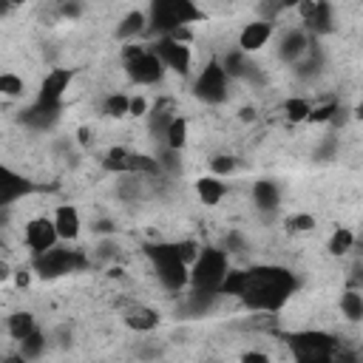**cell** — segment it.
Segmentation results:
<instances>
[{
  "instance_id": "obj_16",
  "label": "cell",
  "mask_w": 363,
  "mask_h": 363,
  "mask_svg": "<svg viewBox=\"0 0 363 363\" xmlns=\"http://www.w3.org/2000/svg\"><path fill=\"white\" fill-rule=\"evenodd\" d=\"M125 323H128L131 329H136V332H150V329L159 326V315H156L150 307L136 304V307H131V309L125 312Z\"/></svg>"
},
{
  "instance_id": "obj_32",
  "label": "cell",
  "mask_w": 363,
  "mask_h": 363,
  "mask_svg": "<svg viewBox=\"0 0 363 363\" xmlns=\"http://www.w3.org/2000/svg\"><path fill=\"white\" fill-rule=\"evenodd\" d=\"M309 102L307 100H301V97H295V100H287V105H284V111H287V117L292 119V122H307V117H309Z\"/></svg>"
},
{
  "instance_id": "obj_34",
  "label": "cell",
  "mask_w": 363,
  "mask_h": 363,
  "mask_svg": "<svg viewBox=\"0 0 363 363\" xmlns=\"http://www.w3.org/2000/svg\"><path fill=\"white\" fill-rule=\"evenodd\" d=\"M20 343H23V357H37V355L43 352V346H46V338L35 329V332H32L26 340H20Z\"/></svg>"
},
{
  "instance_id": "obj_26",
  "label": "cell",
  "mask_w": 363,
  "mask_h": 363,
  "mask_svg": "<svg viewBox=\"0 0 363 363\" xmlns=\"http://www.w3.org/2000/svg\"><path fill=\"white\" fill-rule=\"evenodd\" d=\"M340 309L349 321H360L363 318V295L357 290H349L340 295Z\"/></svg>"
},
{
  "instance_id": "obj_25",
  "label": "cell",
  "mask_w": 363,
  "mask_h": 363,
  "mask_svg": "<svg viewBox=\"0 0 363 363\" xmlns=\"http://www.w3.org/2000/svg\"><path fill=\"white\" fill-rule=\"evenodd\" d=\"M105 170H114V173H131V150L125 148H111L102 159Z\"/></svg>"
},
{
  "instance_id": "obj_3",
  "label": "cell",
  "mask_w": 363,
  "mask_h": 363,
  "mask_svg": "<svg viewBox=\"0 0 363 363\" xmlns=\"http://www.w3.org/2000/svg\"><path fill=\"white\" fill-rule=\"evenodd\" d=\"M227 253L216 250V247H205L194 267H191V284L196 292H219L225 275H227Z\"/></svg>"
},
{
  "instance_id": "obj_7",
  "label": "cell",
  "mask_w": 363,
  "mask_h": 363,
  "mask_svg": "<svg viewBox=\"0 0 363 363\" xmlns=\"http://www.w3.org/2000/svg\"><path fill=\"white\" fill-rule=\"evenodd\" d=\"M150 52H153V54L162 60V66H167L170 71L188 74V69H191V46L176 43V40H170V37H159V43H153Z\"/></svg>"
},
{
  "instance_id": "obj_20",
  "label": "cell",
  "mask_w": 363,
  "mask_h": 363,
  "mask_svg": "<svg viewBox=\"0 0 363 363\" xmlns=\"http://www.w3.org/2000/svg\"><path fill=\"white\" fill-rule=\"evenodd\" d=\"M165 139H167V148L170 150H182L188 142V122L182 119V117H173L165 128Z\"/></svg>"
},
{
  "instance_id": "obj_13",
  "label": "cell",
  "mask_w": 363,
  "mask_h": 363,
  "mask_svg": "<svg viewBox=\"0 0 363 363\" xmlns=\"http://www.w3.org/2000/svg\"><path fill=\"white\" fill-rule=\"evenodd\" d=\"M270 37H273V26H270L267 20H256V23H247V26L242 29V35H239V46H242V52H244V54H250V52L264 49Z\"/></svg>"
},
{
  "instance_id": "obj_44",
  "label": "cell",
  "mask_w": 363,
  "mask_h": 363,
  "mask_svg": "<svg viewBox=\"0 0 363 363\" xmlns=\"http://www.w3.org/2000/svg\"><path fill=\"white\" fill-rule=\"evenodd\" d=\"M9 275H12V267H9L6 261H0V281H6Z\"/></svg>"
},
{
  "instance_id": "obj_38",
  "label": "cell",
  "mask_w": 363,
  "mask_h": 363,
  "mask_svg": "<svg viewBox=\"0 0 363 363\" xmlns=\"http://www.w3.org/2000/svg\"><path fill=\"white\" fill-rule=\"evenodd\" d=\"M145 52H148L145 46H139L136 40H131V43L122 49V60H125V63H131V60H136V57H139V54H145Z\"/></svg>"
},
{
  "instance_id": "obj_35",
  "label": "cell",
  "mask_w": 363,
  "mask_h": 363,
  "mask_svg": "<svg viewBox=\"0 0 363 363\" xmlns=\"http://www.w3.org/2000/svg\"><path fill=\"white\" fill-rule=\"evenodd\" d=\"M287 227H290V230H295V233H307V230H312V227H315V219H312L309 213H298V216H290Z\"/></svg>"
},
{
  "instance_id": "obj_48",
  "label": "cell",
  "mask_w": 363,
  "mask_h": 363,
  "mask_svg": "<svg viewBox=\"0 0 363 363\" xmlns=\"http://www.w3.org/2000/svg\"><path fill=\"white\" fill-rule=\"evenodd\" d=\"M4 247H6V244H4V239H0V250H4Z\"/></svg>"
},
{
  "instance_id": "obj_5",
  "label": "cell",
  "mask_w": 363,
  "mask_h": 363,
  "mask_svg": "<svg viewBox=\"0 0 363 363\" xmlns=\"http://www.w3.org/2000/svg\"><path fill=\"white\" fill-rule=\"evenodd\" d=\"M194 91H196L199 100H205L210 105H216V102H222L227 97V74L222 71L219 60H210L202 69V74L196 77V88Z\"/></svg>"
},
{
  "instance_id": "obj_1",
  "label": "cell",
  "mask_w": 363,
  "mask_h": 363,
  "mask_svg": "<svg viewBox=\"0 0 363 363\" xmlns=\"http://www.w3.org/2000/svg\"><path fill=\"white\" fill-rule=\"evenodd\" d=\"M295 292V275L287 273L284 267H253L247 270V281L242 290V301L250 309H281L290 295Z\"/></svg>"
},
{
  "instance_id": "obj_18",
  "label": "cell",
  "mask_w": 363,
  "mask_h": 363,
  "mask_svg": "<svg viewBox=\"0 0 363 363\" xmlns=\"http://www.w3.org/2000/svg\"><path fill=\"white\" fill-rule=\"evenodd\" d=\"M304 52H307V35H304V32H295V29H290V32L284 35V40H281V49H278L281 60H287V63H295V60H298Z\"/></svg>"
},
{
  "instance_id": "obj_22",
  "label": "cell",
  "mask_w": 363,
  "mask_h": 363,
  "mask_svg": "<svg viewBox=\"0 0 363 363\" xmlns=\"http://www.w3.org/2000/svg\"><path fill=\"white\" fill-rule=\"evenodd\" d=\"M35 329H37V323H35V315L32 312H15L9 318V335L15 340H26Z\"/></svg>"
},
{
  "instance_id": "obj_12",
  "label": "cell",
  "mask_w": 363,
  "mask_h": 363,
  "mask_svg": "<svg viewBox=\"0 0 363 363\" xmlns=\"http://www.w3.org/2000/svg\"><path fill=\"white\" fill-rule=\"evenodd\" d=\"M145 20H148V26H150L153 32H162L165 37L179 29V20H176V15H173V0H156V4H150Z\"/></svg>"
},
{
  "instance_id": "obj_11",
  "label": "cell",
  "mask_w": 363,
  "mask_h": 363,
  "mask_svg": "<svg viewBox=\"0 0 363 363\" xmlns=\"http://www.w3.org/2000/svg\"><path fill=\"white\" fill-rule=\"evenodd\" d=\"M69 83H71V71L69 69H54L46 74L43 85H40V97L37 102L40 105H60L63 94L69 91Z\"/></svg>"
},
{
  "instance_id": "obj_49",
  "label": "cell",
  "mask_w": 363,
  "mask_h": 363,
  "mask_svg": "<svg viewBox=\"0 0 363 363\" xmlns=\"http://www.w3.org/2000/svg\"><path fill=\"white\" fill-rule=\"evenodd\" d=\"M0 329H4V326H0Z\"/></svg>"
},
{
  "instance_id": "obj_4",
  "label": "cell",
  "mask_w": 363,
  "mask_h": 363,
  "mask_svg": "<svg viewBox=\"0 0 363 363\" xmlns=\"http://www.w3.org/2000/svg\"><path fill=\"white\" fill-rule=\"evenodd\" d=\"M88 261L80 250H69V247H52L40 256H35V270L43 275V278H60V275H69L74 270H85Z\"/></svg>"
},
{
  "instance_id": "obj_30",
  "label": "cell",
  "mask_w": 363,
  "mask_h": 363,
  "mask_svg": "<svg viewBox=\"0 0 363 363\" xmlns=\"http://www.w3.org/2000/svg\"><path fill=\"white\" fill-rule=\"evenodd\" d=\"M335 114H338V105H335V100H329V102H321V105L309 108V117H307V122H312V125H321V122H329Z\"/></svg>"
},
{
  "instance_id": "obj_42",
  "label": "cell",
  "mask_w": 363,
  "mask_h": 363,
  "mask_svg": "<svg viewBox=\"0 0 363 363\" xmlns=\"http://www.w3.org/2000/svg\"><path fill=\"white\" fill-rule=\"evenodd\" d=\"M298 363H332V357L326 355H309V357H295Z\"/></svg>"
},
{
  "instance_id": "obj_10",
  "label": "cell",
  "mask_w": 363,
  "mask_h": 363,
  "mask_svg": "<svg viewBox=\"0 0 363 363\" xmlns=\"http://www.w3.org/2000/svg\"><path fill=\"white\" fill-rule=\"evenodd\" d=\"M32 191V185L15 170H9L6 165H0V210H4L6 205L23 199L26 194Z\"/></svg>"
},
{
  "instance_id": "obj_47",
  "label": "cell",
  "mask_w": 363,
  "mask_h": 363,
  "mask_svg": "<svg viewBox=\"0 0 363 363\" xmlns=\"http://www.w3.org/2000/svg\"><path fill=\"white\" fill-rule=\"evenodd\" d=\"M4 222H6V213H4V210H0V225H4Z\"/></svg>"
},
{
  "instance_id": "obj_46",
  "label": "cell",
  "mask_w": 363,
  "mask_h": 363,
  "mask_svg": "<svg viewBox=\"0 0 363 363\" xmlns=\"http://www.w3.org/2000/svg\"><path fill=\"white\" fill-rule=\"evenodd\" d=\"M12 12V4H0V15H9Z\"/></svg>"
},
{
  "instance_id": "obj_2",
  "label": "cell",
  "mask_w": 363,
  "mask_h": 363,
  "mask_svg": "<svg viewBox=\"0 0 363 363\" xmlns=\"http://www.w3.org/2000/svg\"><path fill=\"white\" fill-rule=\"evenodd\" d=\"M148 256L156 267V275L159 281L165 284V290L170 292H179V290H185L188 281H191V267L182 261L176 244H153L148 247Z\"/></svg>"
},
{
  "instance_id": "obj_31",
  "label": "cell",
  "mask_w": 363,
  "mask_h": 363,
  "mask_svg": "<svg viewBox=\"0 0 363 363\" xmlns=\"http://www.w3.org/2000/svg\"><path fill=\"white\" fill-rule=\"evenodd\" d=\"M128 105H131V100H128L125 94H111V97L105 100V114L114 117V119L128 117Z\"/></svg>"
},
{
  "instance_id": "obj_37",
  "label": "cell",
  "mask_w": 363,
  "mask_h": 363,
  "mask_svg": "<svg viewBox=\"0 0 363 363\" xmlns=\"http://www.w3.org/2000/svg\"><path fill=\"white\" fill-rule=\"evenodd\" d=\"M176 250H179V256H182V261H185L188 267L196 261V256H199V247H196V242H179L176 244Z\"/></svg>"
},
{
  "instance_id": "obj_8",
  "label": "cell",
  "mask_w": 363,
  "mask_h": 363,
  "mask_svg": "<svg viewBox=\"0 0 363 363\" xmlns=\"http://www.w3.org/2000/svg\"><path fill=\"white\" fill-rule=\"evenodd\" d=\"M125 69H128V77L133 83H139V85H153V83H159L165 77V66H162V60L153 52L139 54L136 60L125 63Z\"/></svg>"
},
{
  "instance_id": "obj_29",
  "label": "cell",
  "mask_w": 363,
  "mask_h": 363,
  "mask_svg": "<svg viewBox=\"0 0 363 363\" xmlns=\"http://www.w3.org/2000/svg\"><path fill=\"white\" fill-rule=\"evenodd\" d=\"M131 173L153 176V173H159V159H150L145 153H131Z\"/></svg>"
},
{
  "instance_id": "obj_19",
  "label": "cell",
  "mask_w": 363,
  "mask_h": 363,
  "mask_svg": "<svg viewBox=\"0 0 363 363\" xmlns=\"http://www.w3.org/2000/svg\"><path fill=\"white\" fill-rule=\"evenodd\" d=\"M196 194H199V199H202L205 205H219L222 196L227 194V188L222 185L216 176H205V179L196 182Z\"/></svg>"
},
{
  "instance_id": "obj_24",
  "label": "cell",
  "mask_w": 363,
  "mask_h": 363,
  "mask_svg": "<svg viewBox=\"0 0 363 363\" xmlns=\"http://www.w3.org/2000/svg\"><path fill=\"white\" fill-rule=\"evenodd\" d=\"M173 15H176L179 26H188V23H196L205 18V12L196 4H191V0H173Z\"/></svg>"
},
{
  "instance_id": "obj_33",
  "label": "cell",
  "mask_w": 363,
  "mask_h": 363,
  "mask_svg": "<svg viewBox=\"0 0 363 363\" xmlns=\"http://www.w3.org/2000/svg\"><path fill=\"white\" fill-rule=\"evenodd\" d=\"M0 94L4 97H20L23 94V80L18 74H0Z\"/></svg>"
},
{
  "instance_id": "obj_14",
  "label": "cell",
  "mask_w": 363,
  "mask_h": 363,
  "mask_svg": "<svg viewBox=\"0 0 363 363\" xmlns=\"http://www.w3.org/2000/svg\"><path fill=\"white\" fill-rule=\"evenodd\" d=\"M301 15H304V23L312 29V32H329L332 29V6L323 4V0H315V4H301L298 6Z\"/></svg>"
},
{
  "instance_id": "obj_40",
  "label": "cell",
  "mask_w": 363,
  "mask_h": 363,
  "mask_svg": "<svg viewBox=\"0 0 363 363\" xmlns=\"http://www.w3.org/2000/svg\"><path fill=\"white\" fill-rule=\"evenodd\" d=\"M242 363H273L264 352H247L244 357H242Z\"/></svg>"
},
{
  "instance_id": "obj_15",
  "label": "cell",
  "mask_w": 363,
  "mask_h": 363,
  "mask_svg": "<svg viewBox=\"0 0 363 363\" xmlns=\"http://www.w3.org/2000/svg\"><path fill=\"white\" fill-rule=\"evenodd\" d=\"M54 230H57V239H66V242H74L80 236V213L71 208V205H63L57 208L54 213Z\"/></svg>"
},
{
  "instance_id": "obj_6",
  "label": "cell",
  "mask_w": 363,
  "mask_h": 363,
  "mask_svg": "<svg viewBox=\"0 0 363 363\" xmlns=\"http://www.w3.org/2000/svg\"><path fill=\"white\" fill-rule=\"evenodd\" d=\"M290 346H292L295 357H309V355H326V357H332V355H335V349H338V340H335L332 335H326V332H315V329H309V332H298V335H292Z\"/></svg>"
},
{
  "instance_id": "obj_39",
  "label": "cell",
  "mask_w": 363,
  "mask_h": 363,
  "mask_svg": "<svg viewBox=\"0 0 363 363\" xmlns=\"http://www.w3.org/2000/svg\"><path fill=\"white\" fill-rule=\"evenodd\" d=\"M148 111V102L142 100V97H133L131 100V105H128V114H133V117H142Z\"/></svg>"
},
{
  "instance_id": "obj_45",
  "label": "cell",
  "mask_w": 363,
  "mask_h": 363,
  "mask_svg": "<svg viewBox=\"0 0 363 363\" xmlns=\"http://www.w3.org/2000/svg\"><path fill=\"white\" fill-rule=\"evenodd\" d=\"M4 363H26V357H23V355H9Z\"/></svg>"
},
{
  "instance_id": "obj_9",
  "label": "cell",
  "mask_w": 363,
  "mask_h": 363,
  "mask_svg": "<svg viewBox=\"0 0 363 363\" xmlns=\"http://www.w3.org/2000/svg\"><path fill=\"white\" fill-rule=\"evenodd\" d=\"M26 244L35 256L57 247V230H54V222L52 219H35L26 225Z\"/></svg>"
},
{
  "instance_id": "obj_21",
  "label": "cell",
  "mask_w": 363,
  "mask_h": 363,
  "mask_svg": "<svg viewBox=\"0 0 363 363\" xmlns=\"http://www.w3.org/2000/svg\"><path fill=\"white\" fill-rule=\"evenodd\" d=\"M145 29H148L145 15H142V12H131V15H125V20L119 23L117 37H119V40H136V35H142Z\"/></svg>"
},
{
  "instance_id": "obj_41",
  "label": "cell",
  "mask_w": 363,
  "mask_h": 363,
  "mask_svg": "<svg viewBox=\"0 0 363 363\" xmlns=\"http://www.w3.org/2000/svg\"><path fill=\"white\" fill-rule=\"evenodd\" d=\"M15 284H18V287H29V270H26V267L15 270Z\"/></svg>"
},
{
  "instance_id": "obj_43",
  "label": "cell",
  "mask_w": 363,
  "mask_h": 363,
  "mask_svg": "<svg viewBox=\"0 0 363 363\" xmlns=\"http://www.w3.org/2000/svg\"><path fill=\"white\" fill-rule=\"evenodd\" d=\"M60 12H63V15H66V18H77V15H80V12H83V6H77V4H66V6H63V9H60Z\"/></svg>"
},
{
  "instance_id": "obj_17",
  "label": "cell",
  "mask_w": 363,
  "mask_h": 363,
  "mask_svg": "<svg viewBox=\"0 0 363 363\" xmlns=\"http://www.w3.org/2000/svg\"><path fill=\"white\" fill-rule=\"evenodd\" d=\"M253 202H256V208H258V210H275V208H278V202H281L275 182H270V179L256 182V185H253Z\"/></svg>"
},
{
  "instance_id": "obj_23",
  "label": "cell",
  "mask_w": 363,
  "mask_h": 363,
  "mask_svg": "<svg viewBox=\"0 0 363 363\" xmlns=\"http://www.w3.org/2000/svg\"><path fill=\"white\" fill-rule=\"evenodd\" d=\"M219 66H222V71L227 74V80H230V77H250V69H253V66L247 63L244 52H230Z\"/></svg>"
},
{
  "instance_id": "obj_28",
  "label": "cell",
  "mask_w": 363,
  "mask_h": 363,
  "mask_svg": "<svg viewBox=\"0 0 363 363\" xmlns=\"http://www.w3.org/2000/svg\"><path fill=\"white\" fill-rule=\"evenodd\" d=\"M352 244H355L352 230L340 227V230H335L332 239H329V253H332V256H346V253L352 250Z\"/></svg>"
},
{
  "instance_id": "obj_27",
  "label": "cell",
  "mask_w": 363,
  "mask_h": 363,
  "mask_svg": "<svg viewBox=\"0 0 363 363\" xmlns=\"http://www.w3.org/2000/svg\"><path fill=\"white\" fill-rule=\"evenodd\" d=\"M244 281H247V270H227V275H225L219 292H222V295H236V298H239L242 290H244Z\"/></svg>"
},
{
  "instance_id": "obj_36",
  "label": "cell",
  "mask_w": 363,
  "mask_h": 363,
  "mask_svg": "<svg viewBox=\"0 0 363 363\" xmlns=\"http://www.w3.org/2000/svg\"><path fill=\"white\" fill-rule=\"evenodd\" d=\"M210 167H213L216 176H227V173L236 170V159H233V156H216V159L210 162Z\"/></svg>"
}]
</instances>
